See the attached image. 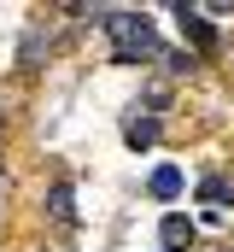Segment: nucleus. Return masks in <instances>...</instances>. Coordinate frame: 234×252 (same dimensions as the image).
I'll return each mask as SVG.
<instances>
[{
	"label": "nucleus",
	"mask_w": 234,
	"mask_h": 252,
	"mask_svg": "<svg viewBox=\"0 0 234 252\" xmlns=\"http://www.w3.org/2000/svg\"><path fill=\"white\" fill-rule=\"evenodd\" d=\"M123 141H129L135 153L158 147V118H141V112H135V118H129V129H123Z\"/></svg>",
	"instance_id": "obj_4"
},
{
	"label": "nucleus",
	"mask_w": 234,
	"mask_h": 252,
	"mask_svg": "<svg viewBox=\"0 0 234 252\" xmlns=\"http://www.w3.org/2000/svg\"><path fill=\"white\" fill-rule=\"evenodd\" d=\"M146 193H152L158 205H170L176 193H181V170H176V164H158V170H152V182H146Z\"/></svg>",
	"instance_id": "obj_3"
},
{
	"label": "nucleus",
	"mask_w": 234,
	"mask_h": 252,
	"mask_svg": "<svg viewBox=\"0 0 234 252\" xmlns=\"http://www.w3.org/2000/svg\"><path fill=\"white\" fill-rule=\"evenodd\" d=\"M24 64H41V35H24Z\"/></svg>",
	"instance_id": "obj_9"
},
{
	"label": "nucleus",
	"mask_w": 234,
	"mask_h": 252,
	"mask_svg": "<svg viewBox=\"0 0 234 252\" xmlns=\"http://www.w3.org/2000/svg\"><path fill=\"white\" fill-rule=\"evenodd\" d=\"M158 235H164V247H181V241H187V235H193V223H187V217H164V229H158Z\"/></svg>",
	"instance_id": "obj_6"
},
{
	"label": "nucleus",
	"mask_w": 234,
	"mask_h": 252,
	"mask_svg": "<svg viewBox=\"0 0 234 252\" xmlns=\"http://www.w3.org/2000/svg\"><path fill=\"white\" fill-rule=\"evenodd\" d=\"M164 106H170V88H164V82H158V88H146V118H158Z\"/></svg>",
	"instance_id": "obj_7"
},
{
	"label": "nucleus",
	"mask_w": 234,
	"mask_h": 252,
	"mask_svg": "<svg viewBox=\"0 0 234 252\" xmlns=\"http://www.w3.org/2000/svg\"><path fill=\"white\" fill-rule=\"evenodd\" d=\"M199 199H205V205H234V188L223 176H205V182H199Z\"/></svg>",
	"instance_id": "obj_5"
},
{
	"label": "nucleus",
	"mask_w": 234,
	"mask_h": 252,
	"mask_svg": "<svg viewBox=\"0 0 234 252\" xmlns=\"http://www.w3.org/2000/svg\"><path fill=\"white\" fill-rule=\"evenodd\" d=\"M100 24H106V35L117 41V59H123V64L164 59V41H158V30H152L146 12H100Z\"/></svg>",
	"instance_id": "obj_1"
},
{
	"label": "nucleus",
	"mask_w": 234,
	"mask_h": 252,
	"mask_svg": "<svg viewBox=\"0 0 234 252\" xmlns=\"http://www.w3.org/2000/svg\"><path fill=\"white\" fill-rule=\"evenodd\" d=\"M164 64L181 70V76H193V53H170V47H164Z\"/></svg>",
	"instance_id": "obj_8"
},
{
	"label": "nucleus",
	"mask_w": 234,
	"mask_h": 252,
	"mask_svg": "<svg viewBox=\"0 0 234 252\" xmlns=\"http://www.w3.org/2000/svg\"><path fill=\"white\" fill-rule=\"evenodd\" d=\"M47 217H53L58 229H76V199H70V188H64V182H53V188H47Z\"/></svg>",
	"instance_id": "obj_2"
}]
</instances>
